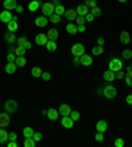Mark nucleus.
I'll return each instance as SVG.
<instances>
[{
    "label": "nucleus",
    "instance_id": "1",
    "mask_svg": "<svg viewBox=\"0 0 132 147\" xmlns=\"http://www.w3.org/2000/svg\"><path fill=\"white\" fill-rule=\"evenodd\" d=\"M102 93L107 99H114L116 97V94H118V90H116V88L114 85H106Z\"/></svg>",
    "mask_w": 132,
    "mask_h": 147
},
{
    "label": "nucleus",
    "instance_id": "2",
    "mask_svg": "<svg viewBox=\"0 0 132 147\" xmlns=\"http://www.w3.org/2000/svg\"><path fill=\"white\" fill-rule=\"evenodd\" d=\"M109 69L112 70V72H119V70H122L123 69V62L122 60H119V58H111V61L109 62Z\"/></svg>",
    "mask_w": 132,
    "mask_h": 147
},
{
    "label": "nucleus",
    "instance_id": "3",
    "mask_svg": "<svg viewBox=\"0 0 132 147\" xmlns=\"http://www.w3.org/2000/svg\"><path fill=\"white\" fill-rule=\"evenodd\" d=\"M54 5L52 3H44L42 5H41V11H42V15L46 17L52 16V15L54 13Z\"/></svg>",
    "mask_w": 132,
    "mask_h": 147
},
{
    "label": "nucleus",
    "instance_id": "4",
    "mask_svg": "<svg viewBox=\"0 0 132 147\" xmlns=\"http://www.w3.org/2000/svg\"><path fill=\"white\" fill-rule=\"evenodd\" d=\"M17 107L19 106H17V102L15 99H8L7 102H5V105H4V110L9 114H13L17 110Z\"/></svg>",
    "mask_w": 132,
    "mask_h": 147
},
{
    "label": "nucleus",
    "instance_id": "5",
    "mask_svg": "<svg viewBox=\"0 0 132 147\" xmlns=\"http://www.w3.org/2000/svg\"><path fill=\"white\" fill-rule=\"evenodd\" d=\"M71 53H73V56L81 57L82 55H85V47L82 44H79V42H77V44H74L71 47Z\"/></svg>",
    "mask_w": 132,
    "mask_h": 147
},
{
    "label": "nucleus",
    "instance_id": "6",
    "mask_svg": "<svg viewBox=\"0 0 132 147\" xmlns=\"http://www.w3.org/2000/svg\"><path fill=\"white\" fill-rule=\"evenodd\" d=\"M48 23H49V20L46 19V16H38V17H36L34 19V25L36 27H38V28H44V27H46L48 25Z\"/></svg>",
    "mask_w": 132,
    "mask_h": 147
},
{
    "label": "nucleus",
    "instance_id": "7",
    "mask_svg": "<svg viewBox=\"0 0 132 147\" xmlns=\"http://www.w3.org/2000/svg\"><path fill=\"white\" fill-rule=\"evenodd\" d=\"M11 20H12V13H11V11H8V9L1 11V13H0V21L4 23V24H8Z\"/></svg>",
    "mask_w": 132,
    "mask_h": 147
},
{
    "label": "nucleus",
    "instance_id": "8",
    "mask_svg": "<svg viewBox=\"0 0 132 147\" xmlns=\"http://www.w3.org/2000/svg\"><path fill=\"white\" fill-rule=\"evenodd\" d=\"M11 122V117H9V113H1L0 114V127H7Z\"/></svg>",
    "mask_w": 132,
    "mask_h": 147
},
{
    "label": "nucleus",
    "instance_id": "9",
    "mask_svg": "<svg viewBox=\"0 0 132 147\" xmlns=\"http://www.w3.org/2000/svg\"><path fill=\"white\" fill-rule=\"evenodd\" d=\"M16 42H17V45H19V47H24L25 49H31L32 48V44L29 42V40H28L27 37H24V36H21V37H17Z\"/></svg>",
    "mask_w": 132,
    "mask_h": 147
},
{
    "label": "nucleus",
    "instance_id": "10",
    "mask_svg": "<svg viewBox=\"0 0 132 147\" xmlns=\"http://www.w3.org/2000/svg\"><path fill=\"white\" fill-rule=\"evenodd\" d=\"M61 125L65 127V129H71V127L74 126V121L71 119V117H70V115L62 117V119H61Z\"/></svg>",
    "mask_w": 132,
    "mask_h": 147
},
{
    "label": "nucleus",
    "instance_id": "11",
    "mask_svg": "<svg viewBox=\"0 0 132 147\" xmlns=\"http://www.w3.org/2000/svg\"><path fill=\"white\" fill-rule=\"evenodd\" d=\"M58 113H60V115H62V117L70 115L71 107L69 106V105H66V103H62L61 106H60V109H58Z\"/></svg>",
    "mask_w": 132,
    "mask_h": 147
},
{
    "label": "nucleus",
    "instance_id": "12",
    "mask_svg": "<svg viewBox=\"0 0 132 147\" xmlns=\"http://www.w3.org/2000/svg\"><path fill=\"white\" fill-rule=\"evenodd\" d=\"M3 7L8 11H15L17 7V1L16 0H4Z\"/></svg>",
    "mask_w": 132,
    "mask_h": 147
},
{
    "label": "nucleus",
    "instance_id": "13",
    "mask_svg": "<svg viewBox=\"0 0 132 147\" xmlns=\"http://www.w3.org/2000/svg\"><path fill=\"white\" fill-rule=\"evenodd\" d=\"M58 115H60L58 110L53 109V107L48 109V111H46V117H48V118H49L50 121H57V119H58Z\"/></svg>",
    "mask_w": 132,
    "mask_h": 147
},
{
    "label": "nucleus",
    "instance_id": "14",
    "mask_svg": "<svg viewBox=\"0 0 132 147\" xmlns=\"http://www.w3.org/2000/svg\"><path fill=\"white\" fill-rule=\"evenodd\" d=\"M48 36L45 33H38L37 36H36V44L37 45H46V42H48Z\"/></svg>",
    "mask_w": 132,
    "mask_h": 147
},
{
    "label": "nucleus",
    "instance_id": "15",
    "mask_svg": "<svg viewBox=\"0 0 132 147\" xmlns=\"http://www.w3.org/2000/svg\"><path fill=\"white\" fill-rule=\"evenodd\" d=\"M79 58H81V65H83V66H90V65H92V57H91V56H88V55H82Z\"/></svg>",
    "mask_w": 132,
    "mask_h": 147
},
{
    "label": "nucleus",
    "instance_id": "16",
    "mask_svg": "<svg viewBox=\"0 0 132 147\" xmlns=\"http://www.w3.org/2000/svg\"><path fill=\"white\" fill-rule=\"evenodd\" d=\"M4 40H5V42H8V44H13V42H16L17 37L15 36V32H9L8 31L7 33L4 34Z\"/></svg>",
    "mask_w": 132,
    "mask_h": 147
},
{
    "label": "nucleus",
    "instance_id": "17",
    "mask_svg": "<svg viewBox=\"0 0 132 147\" xmlns=\"http://www.w3.org/2000/svg\"><path fill=\"white\" fill-rule=\"evenodd\" d=\"M77 11L75 9H68V11H65V17H66V20L69 21H74L75 19H77Z\"/></svg>",
    "mask_w": 132,
    "mask_h": 147
},
{
    "label": "nucleus",
    "instance_id": "18",
    "mask_svg": "<svg viewBox=\"0 0 132 147\" xmlns=\"http://www.w3.org/2000/svg\"><path fill=\"white\" fill-rule=\"evenodd\" d=\"M40 5H41L40 0H31L29 4H28V9L31 11V12H36V11L40 8Z\"/></svg>",
    "mask_w": 132,
    "mask_h": 147
},
{
    "label": "nucleus",
    "instance_id": "19",
    "mask_svg": "<svg viewBox=\"0 0 132 147\" xmlns=\"http://www.w3.org/2000/svg\"><path fill=\"white\" fill-rule=\"evenodd\" d=\"M107 127H109V125H107V122L103 119L98 121L96 122V126H95V129H96V131H99V133H105L106 130H107Z\"/></svg>",
    "mask_w": 132,
    "mask_h": 147
},
{
    "label": "nucleus",
    "instance_id": "20",
    "mask_svg": "<svg viewBox=\"0 0 132 147\" xmlns=\"http://www.w3.org/2000/svg\"><path fill=\"white\" fill-rule=\"evenodd\" d=\"M75 11H77V15H78V16H86V15L90 12V9L86 7L85 4H81V5H78Z\"/></svg>",
    "mask_w": 132,
    "mask_h": 147
},
{
    "label": "nucleus",
    "instance_id": "21",
    "mask_svg": "<svg viewBox=\"0 0 132 147\" xmlns=\"http://www.w3.org/2000/svg\"><path fill=\"white\" fill-rule=\"evenodd\" d=\"M119 38H120L122 44H129L131 42V36H129V33L127 31H123L120 33V36H119Z\"/></svg>",
    "mask_w": 132,
    "mask_h": 147
},
{
    "label": "nucleus",
    "instance_id": "22",
    "mask_svg": "<svg viewBox=\"0 0 132 147\" xmlns=\"http://www.w3.org/2000/svg\"><path fill=\"white\" fill-rule=\"evenodd\" d=\"M103 80L107 82H112L114 80H115V72H112V70H106L105 73H103Z\"/></svg>",
    "mask_w": 132,
    "mask_h": 147
},
{
    "label": "nucleus",
    "instance_id": "23",
    "mask_svg": "<svg viewBox=\"0 0 132 147\" xmlns=\"http://www.w3.org/2000/svg\"><path fill=\"white\" fill-rule=\"evenodd\" d=\"M46 36H48V40L56 41L58 38V31H57V29H54V28H52V29H49V31H48Z\"/></svg>",
    "mask_w": 132,
    "mask_h": 147
},
{
    "label": "nucleus",
    "instance_id": "24",
    "mask_svg": "<svg viewBox=\"0 0 132 147\" xmlns=\"http://www.w3.org/2000/svg\"><path fill=\"white\" fill-rule=\"evenodd\" d=\"M16 69H17V65L13 62H8L7 65H5V73H8V74H13L15 72H16Z\"/></svg>",
    "mask_w": 132,
    "mask_h": 147
},
{
    "label": "nucleus",
    "instance_id": "25",
    "mask_svg": "<svg viewBox=\"0 0 132 147\" xmlns=\"http://www.w3.org/2000/svg\"><path fill=\"white\" fill-rule=\"evenodd\" d=\"M8 139H9V138H8V133L4 130V127L0 129V144H5Z\"/></svg>",
    "mask_w": 132,
    "mask_h": 147
},
{
    "label": "nucleus",
    "instance_id": "26",
    "mask_svg": "<svg viewBox=\"0 0 132 147\" xmlns=\"http://www.w3.org/2000/svg\"><path fill=\"white\" fill-rule=\"evenodd\" d=\"M15 64L17 66H20V68H24V66L27 65V60L24 56H16V60H15Z\"/></svg>",
    "mask_w": 132,
    "mask_h": 147
},
{
    "label": "nucleus",
    "instance_id": "27",
    "mask_svg": "<svg viewBox=\"0 0 132 147\" xmlns=\"http://www.w3.org/2000/svg\"><path fill=\"white\" fill-rule=\"evenodd\" d=\"M46 49L49 52H56V49H57V44H56V41H53V40H49L46 42Z\"/></svg>",
    "mask_w": 132,
    "mask_h": 147
},
{
    "label": "nucleus",
    "instance_id": "28",
    "mask_svg": "<svg viewBox=\"0 0 132 147\" xmlns=\"http://www.w3.org/2000/svg\"><path fill=\"white\" fill-rule=\"evenodd\" d=\"M91 52H92V55H94V56H101L102 53L105 52V48H103L102 45H95Z\"/></svg>",
    "mask_w": 132,
    "mask_h": 147
},
{
    "label": "nucleus",
    "instance_id": "29",
    "mask_svg": "<svg viewBox=\"0 0 132 147\" xmlns=\"http://www.w3.org/2000/svg\"><path fill=\"white\" fill-rule=\"evenodd\" d=\"M66 32L68 33H70V34H75L77 33V25H74L73 23H69L68 25H66Z\"/></svg>",
    "mask_w": 132,
    "mask_h": 147
},
{
    "label": "nucleus",
    "instance_id": "30",
    "mask_svg": "<svg viewBox=\"0 0 132 147\" xmlns=\"http://www.w3.org/2000/svg\"><path fill=\"white\" fill-rule=\"evenodd\" d=\"M23 134H24V137L25 138H32L33 137V134H34V130L32 129V127H24Z\"/></svg>",
    "mask_w": 132,
    "mask_h": 147
},
{
    "label": "nucleus",
    "instance_id": "31",
    "mask_svg": "<svg viewBox=\"0 0 132 147\" xmlns=\"http://www.w3.org/2000/svg\"><path fill=\"white\" fill-rule=\"evenodd\" d=\"M7 25H8V31H9V32H16L17 28H19V24H17V21H15V20H11Z\"/></svg>",
    "mask_w": 132,
    "mask_h": 147
},
{
    "label": "nucleus",
    "instance_id": "32",
    "mask_svg": "<svg viewBox=\"0 0 132 147\" xmlns=\"http://www.w3.org/2000/svg\"><path fill=\"white\" fill-rule=\"evenodd\" d=\"M32 76H33L34 78H38V77H41V76H42V70H41V68H38V66H34V68H32Z\"/></svg>",
    "mask_w": 132,
    "mask_h": 147
},
{
    "label": "nucleus",
    "instance_id": "33",
    "mask_svg": "<svg viewBox=\"0 0 132 147\" xmlns=\"http://www.w3.org/2000/svg\"><path fill=\"white\" fill-rule=\"evenodd\" d=\"M124 80H125V84L128 86H132V70H127L124 76Z\"/></svg>",
    "mask_w": 132,
    "mask_h": 147
},
{
    "label": "nucleus",
    "instance_id": "34",
    "mask_svg": "<svg viewBox=\"0 0 132 147\" xmlns=\"http://www.w3.org/2000/svg\"><path fill=\"white\" fill-rule=\"evenodd\" d=\"M49 21L50 23H53V24H58L60 21H61V16L57 13H53L52 16H49Z\"/></svg>",
    "mask_w": 132,
    "mask_h": 147
},
{
    "label": "nucleus",
    "instance_id": "35",
    "mask_svg": "<svg viewBox=\"0 0 132 147\" xmlns=\"http://www.w3.org/2000/svg\"><path fill=\"white\" fill-rule=\"evenodd\" d=\"M24 146L25 147H34L36 146V140H34L33 138H25V140H24Z\"/></svg>",
    "mask_w": 132,
    "mask_h": 147
},
{
    "label": "nucleus",
    "instance_id": "36",
    "mask_svg": "<svg viewBox=\"0 0 132 147\" xmlns=\"http://www.w3.org/2000/svg\"><path fill=\"white\" fill-rule=\"evenodd\" d=\"M25 53H27V49L24 48V47H19L17 45L16 48H15V55L16 56H24Z\"/></svg>",
    "mask_w": 132,
    "mask_h": 147
},
{
    "label": "nucleus",
    "instance_id": "37",
    "mask_svg": "<svg viewBox=\"0 0 132 147\" xmlns=\"http://www.w3.org/2000/svg\"><path fill=\"white\" fill-rule=\"evenodd\" d=\"M65 7L64 5H61V4H60V5H57V7L54 8V13H57V15H60V16H61V15H65Z\"/></svg>",
    "mask_w": 132,
    "mask_h": 147
},
{
    "label": "nucleus",
    "instance_id": "38",
    "mask_svg": "<svg viewBox=\"0 0 132 147\" xmlns=\"http://www.w3.org/2000/svg\"><path fill=\"white\" fill-rule=\"evenodd\" d=\"M90 13H91L94 17H96V16H101L102 15V11H101V8L99 7H94V8H91Z\"/></svg>",
    "mask_w": 132,
    "mask_h": 147
},
{
    "label": "nucleus",
    "instance_id": "39",
    "mask_svg": "<svg viewBox=\"0 0 132 147\" xmlns=\"http://www.w3.org/2000/svg\"><path fill=\"white\" fill-rule=\"evenodd\" d=\"M85 5L90 9V8L96 7V1H95V0H85Z\"/></svg>",
    "mask_w": 132,
    "mask_h": 147
},
{
    "label": "nucleus",
    "instance_id": "40",
    "mask_svg": "<svg viewBox=\"0 0 132 147\" xmlns=\"http://www.w3.org/2000/svg\"><path fill=\"white\" fill-rule=\"evenodd\" d=\"M124 140H123V138H116L115 142H114V146L115 147H123L124 146Z\"/></svg>",
    "mask_w": 132,
    "mask_h": 147
},
{
    "label": "nucleus",
    "instance_id": "41",
    "mask_svg": "<svg viewBox=\"0 0 132 147\" xmlns=\"http://www.w3.org/2000/svg\"><path fill=\"white\" fill-rule=\"evenodd\" d=\"M122 56H123V58H125V60H129V58L132 57V51H129V49H125V51H123Z\"/></svg>",
    "mask_w": 132,
    "mask_h": 147
},
{
    "label": "nucleus",
    "instance_id": "42",
    "mask_svg": "<svg viewBox=\"0 0 132 147\" xmlns=\"http://www.w3.org/2000/svg\"><path fill=\"white\" fill-rule=\"evenodd\" d=\"M95 140L96 142H103V139H105V135H103V133H99V131H96V134H95Z\"/></svg>",
    "mask_w": 132,
    "mask_h": 147
},
{
    "label": "nucleus",
    "instance_id": "43",
    "mask_svg": "<svg viewBox=\"0 0 132 147\" xmlns=\"http://www.w3.org/2000/svg\"><path fill=\"white\" fill-rule=\"evenodd\" d=\"M32 138H33L36 142H40V140L42 139V134H41L40 131H34V134H33V137Z\"/></svg>",
    "mask_w": 132,
    "mask_h": 147
},
{
    "label": "nucleus",
    "instance_id": "44",
    "mask_svg": "<svg viewBox=\"0 0 132 147\" xmlns=\"http://www.w3.org/2000/svg\"><path fill=\"white\" fill-rule=\"evenodd\" d=\"M70 117H71V119L74 121H78L79 119V118H81V115H79V113H78V111H73V110H71V113H70Z\"/></svg>",
    "mask_w": 132,
    "mask_h": 147
},
{
    "label": "nucleus",
    "instance_id": "45",
    "mask_svg": "<svg viewBox=\"0 0 132 147\" xmlns=\"http://www.w3.org/2000/svg\"><path fill=\"white\" fill-rule=\"evenodd\" d=\"M77 25H83L86 23V19H85V16H77Z\"/></svg>",
    "mask_w": 132,
    "mask_h": 147
},
{
    "label": "nucleus",
    "instance_id": "46",
    "mask_svg": "<svg viewBox=\"0 0 132 147\" xmlns=\"http://www.w3.org/2000/svg\"><path fill=\"white\" fill-rule=\"evenodd\" d=\"M15 60H16V55H15V53H12V52H9V53L7 55V61L8 62H13Z\"/></svg>",
    "mask_w": 132,
    "mask_h": 147
},
{
    "label": "nucleus",
    "instance_id": "47",
    "mask_svg": "<svg viewBox=\"0 0 132 147\" xmlns=\"http://www.w3.org/2000/svg\"><path fill=\"white\" fill-rule=\"evenodd\" d=\"M41 78L44 80V81H49V80L52 78V76H50V73H48V72H42V76H41Z\"/></svg>",
    "mask_w": 132,
    "mask_h": 147
},
{
    "label": "nucleus",
    "instance_id": "48",
    "mask_svg": "<svg viewBox=\"0 0 132 147\" xmlns=\"http://www.w3.org/2000/svg\"><path fill=\"white\" fill-rule=\"evenodd\" d=\"M124 76H125V73L123 72V70H119V72H116V73H115V78L122 80V78H124Z\"/></svg>",
    "mask_w": 132,
    "mask_h": 147
},
{
    "label": "nucleus",
    "instance_id": "49",
    "mask_svg": "<svg viewBox=\"0 0 132 147\" xmlns=\"http://www.w3.org/2000/svg\"><path fill=\"white\" fill-rule=\"evenodd\" d=\"M73 65L74 66L81 65V58L78 57V56H74V58H73Z\"/></svg>",
    "mask_w": 132,
    "mask_h": 147
},
{
    "label": "nucleus",
    "instance_id": "50",
    "mask_svg": "<svg viewBox=\"0 0 132 147\" xmlns=\"http://www.w3.org/2000/svg\"><path fill=\"white\" fill-rule=\"evenodd\" d=\"M85 19H86V21H87V23H91V21H94V16H92L90 12H88V13L85 16Z\"/></svg>",
    "mask_w": 132,
    "mask_h": 147
},
{
    "label": "nucleus",
    "instance_id": "51",
    "mask_svg": "<svg viewBox=\"0 0 132 147\" xmlns=\"http://www.w3.org/2000/svg\"><path fill=\"white\" fill-rule=\"evenodd\" d=\"M8 138H9V140H16L17 139V134L16 133H9L8 134Z\"/></svg>",
    "mask_w": 132,
    "mask_h": 147
},
{
    "label": "nucleus",
    "instance_id": "52",
    "mask_svg": "<svg viewBox=\"0 0 132 147\" xmlns=\"http://www.w3.org/2000/svg\"><path fill=\"white\" fill-rule=\"evenodd\" d=\"M77 31L78 32H85L86 31V25H77Z\"/></svg>",
    "mask_w": 132,
    "mask_h": 147
},
{
    "label": "nucleus",
    "instance_id": "53",
    "mask_svg": "<svg viewBox=\"0 0 132 147\" xmlns=\"http://www.w3.org/2000/svg\"><path fill=\"white\" fill-rule=\"evenodd\" d=\"M125 101H127V103H128V105H132V94H128V96H127V98H125Z\"/></svg>",
    "mask_w": 132,
    "mask_h": 147
},
{
    "label": "nucleus",
    "instance_id": "54",
    "mask_svg": "<svg viewBox=\"0 0 132 147\" xmlns=\"http://www.w3.org/2000/svg\"><path fill=\"white\" fill-rule=\"evenodd\" d=\"M8 147H17V143H16V140H11L9 143H8Z\"/></svg>",
    "mask_w": 132,
    "mask_h": 147
},
{
    "label": "nucleus",
    "instance_id": "55",
    "mask_svg": "<svg viewBox=\"0 0 132 147\" xmlns=\"http://www.w3.org/2000/svg\"><path fill=\"white\" fill-rule=\"evenodd\" d=\"M98 45H102V47H103V45H105V38H103V37H99L98 38Z\"/></svg>",
    "mask_w": 132,
    "mask_h": 147
},
{
    "label": "nucleus",
    "instance_id": "56",
    "mask_svg": "<svg viewBox=\"0 0 132 147\" xmlns=\"http://www.w3.org/2000/svg\"><path fill=\"white\" fill-rule=\"evenodd\" d=\"M17 12V13H21V12H23V7H21V5H19V4H17V7H16V9H15Z\"/></svg>",
    "mask_w": 132,
    "mask_h": 147
},
{
    "label": "nucleus",
    "instance_id": "57",
    "mask_svg": "<svg viewBox=\"0 0 132 147\" xmlns=\"http://www.w3.org/2000/svg\"><path fill=\"white\" fill-rule=\"evenodd\" d=\"M52 4H53L54 7H57V5H60V4H61V0H53V1H52Z\"/></svg>",
    "mask_w": 132,
    "mask_h": 147
},
{
    "label": "nucleus",
    "instance_id": "58",
    "mask_svg": "<svg viewBox=\"0 0 132 147\" xmlns=\"http://www.w3.org/2000/svg\"><path fill=\"white\" fill-rule=\"evenodd\" d=\"M127 70H132V64H131V65L127 66Z\"/></svg>",
    "mask_w": 132,
    "mask_h": 147
},
{
    "label": "nucleus",
    "instance_id": "59",
    "mask_svg": "<svg viewBox=\"0 0 132 147\" xmlns=\"http://www.w3.org/2000/svg\"><path fill=\"white\" fill-rule=\"evenodd\" d=\"M127 0H119V3H125Z\"/></svg>",
    "mask_w": 132,
    "mask_h": 147
},
{
    "label": "nucleus",
    "instance_id": "60",
    "mask_svg": "<svg viewBox=\"0 0 132 147\" xmlns=\"http://www.w3.org/2000/svg\"><path fill=\"white\" fill-rule=\"evenodd\" d=\"M131 42H132V37H131Z\"/></svg>",
    "mask_w": 132,
    "mask_h": 147
},
{
    "label": "nucleus",
    "instance_id": "61",
    "mask_svg": "<svg viewBox=\"0 0 132 147\" xmlns=\"http://www.w3.org/2000/svg\"><path fill=\"white\" fill-rule=\"evenodd\" d=\"M0 106H1V103H0Z\"/></svg>",
    "mask_w": 132,
    "mask_h": 147
}]
</instances>
